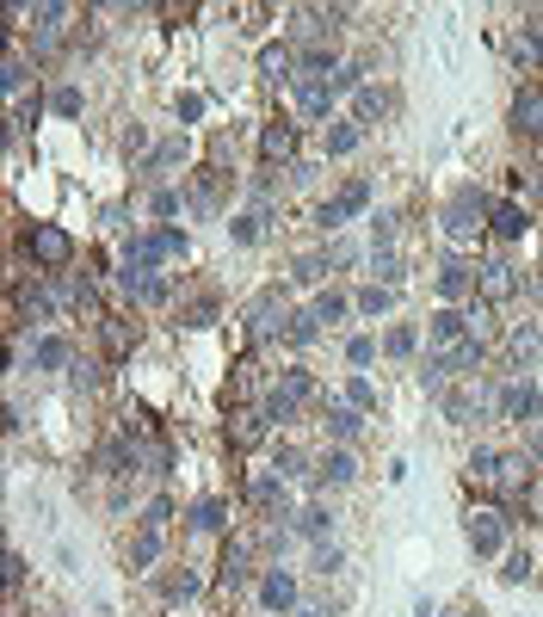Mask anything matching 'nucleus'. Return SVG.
<instances>
[{"mask_svg":"<svg viewBox=\"0 0 543 617\" xmlns=\"http://www.w3.org/2000/svg\"><path fill=\"white\" fill-rule=\"evenodd\" d=\"M142 303H167V278H161V272L149 278V290H142Z\"/></svg>","mask_w":543,"mask_h":617,"instance_id":"obj_55","label":"nucleus"},{"mask_svg":"<svg viewBox=\"0 0 543 617\" xmlns=\"http://www.w3.org/2000/svg\"><path fill=\"white\" fill-rule=\"evenodd\" d=\"M531 457H537V463H543V420H537V426H531Z\"/></svg>","mask_w":543,"mask_h":617,"instance_id":"obj_56","label":"nucleus"},{"mask_svg":"<svg viewBox=\"0 0 543 617\" xmlns=\"http://www.w3.org/2000/svg\"><path fill=\"white\" fill-rule=\"evenodd\" d=\"M451 617H482V611H476V605H463V611H451Z\"/></svg>","mask_w":543,"mask_h":617,"instance_id":"obj_58","label":"nucleus"},{"mask_svg":"<svg viewBox=\"0 0 543 617\" xmlns=\"http://www.w3.org/2000/svg\"><path fill=\"white\" fill-rule=\"evenodd\" d=\"M291 278H297V284H321V278H328V260H321V253H303Z\"/></svg>","mask_w":543,"mask_h":617,"instance_id":"obj_40","label":"nucleus"},{"mask_svg":"<svg viewBox=\"0 0 543 617\" xmlns=\"http://www.w3.org/2000/svg\"><path fill=\"white\" fill-rule=\"evenodd\" d=\"M371 284H383V290L402 284V253L395 247H371Z\"/></svg>","mask_w":543,"mask_h":617,"instance_id":"obj_23","label":"nucleus"},{"mask_svg":"<svg viewBox=\"0 0 543 617\" xmlns=\"http://www.w3.org/2000/svg\"><path fill=\"white\" fill-rule=\"evenodd\" d=\"M476 297L482 303H513L519 297V266L513 260H482L476 266Z\"/></svg>","mask_w":543,"mask_h":617,"instance_id":"obj_8","label":"nucleus"},{"mask_svg":"<svg viewBox=\"0 0 543 617\" xmlns=\"http://www.w3.org/2000/svg\"><path fill=\"white\" fill-rule=\"evenodd\" d=\"M198 537H216V531H229V500H216V494H204L198 506H192V519H186Z\"/></svg>","mask_w":543,"mask_h":617,"instance_id":"obj_17","label":"nucleus"},{"mask_svg":"<svg viewBox=\"0 0 543 617\" xmlns=\"http://www.w3.org/2000/svg\"><path fill=\"white\" fill-rule=\"evenodd\" d=\"M260 155H266L272 167H291V161H297V124L272 118V124L260 130Z\"/></svg>","mask_w":543,"mask_h":617,"instance_id":"obj_13","label":"nucleus"},{"mask_svg":"<svg viewBox=\"0 0 543 617\" xmlns=\"http://www.w3.org/2000/svg\"><path fill=\"white\" fill-rule=\"evenodd\" d=\"M463 537H469V550H476V556H500L506 537H513V519H506V506H469Z\"/></svg>","mask_w":543,"mask_h":617,"instance_id":"obj_1","label":"nucleus"},{"mask_svg":"<svg viewBox=\"0 0 543 617\" xmlns=\"http://www.w3.org/2000/svg\"><path fill=\"white\" fill-rule=\"evenodd\" d=\"M371 358H377V340H365V334L346 346V365H371Z\"/></svg>","mask_w":543,"mask_h":617,"instance_id":"obj_46","label":"nucleus"},{"mask_svg":"<svg viewBox=\"0 0 543 617\" xmlns=\"http://www.w3.org/2000/svg\"><path fill=\"white\" fill-rule=\"evenodd\" d=\"M439 297H445V309L469 303V297H476V266H463V260H445V266H439Z\"/></svg>","mask_w":543,"mask_h":617,"instance_id":"obj_14","label":"nucleus"},{"mask_svg":"<svg viewBox=\"0 0 543 617\" xmlns=\"http://www.w3.org/2000/svg\"><path fill=\"white\" fill-rule=\"evenodd\" d=\"M513 130L519 136H543V87H519L513 93Z\"/></svg>","mask_w":543,"mask_h":617,"instance_id":"obj_16","label":"nucleus"},{"mask_svg":"<svg viewBox=\"0 0 543 617\" xmlns=\"http://www.w3.org/2000/svg\"><path fill=\"white\" fill-rule=\"evenodd\" d=\"M155 556H161V525H136V537H130V568H155Z\"/></svg>","mask_w":543,"mask_h":617,"instance_id":"obj_22","label":"nucleus"},{"mask_svg":"<svg viewBox=\"0 0 543 617\" xmlns=\"http://www.w3.org/2000/svg\"><path fill=\"white\" fill-rule=\"evenodd\" d=\"M25 253L38 260L44 272H62L68 260H75V235H68L62 223H31V235H25Z\"/></svg>","mask_w":543,"mask_h":617,"instance_id":"obj_3","label":"nucleus"},{"mask_svg":"<svg viewBox=\"0 0 543 617\" xmlns=\"http://www.w3.org/2000/svg\"><path fill=\"white\" fill-rule=\"evenodd\" d=\"M494 408H500V420H519V426L531 420V426H537V420H543V389H537L531 377H519V383H506V389L494 395Z\"/></svg>","mask_w":543,"mask_h":617,"instance_id":"obj_7","label":"nucleus"},{"mask_svg":"<svg viewBox=\"0 0 543 617\" xmlns=\"http://www.w3.org/2000/svg\"><path fill=\"white\" fill-rule=\"evenodd\" d=\"M321 260H328V266H352V247H346V241H328V253H321Z\"/></svg>","mask_w":543,"mask_h":617,"instance_id":"obj_52","label":"nucleus"},{"mask_svg":"<svg viewBox=\"0 0 543 617\" xmlns=\"http://www.w3.org/2000/svg\"><path fill=\"white\" fill-rule=\"evenodd\" d=\"M315 334H321V321H315L309 309H303V315H291V321H284V340H291V346H309Z\"/></svg>","mask_w":543,"mask_h":617,"instance_id":"obj_32","label":"nucleus"},{"mask_svg":"<svg viewBox=\"0 0 543 617\" xmlns=\"http://www.w3.org/2000/svg\"><path fill=\"white\" fill-rule=\"evenodd\" d=\"M315 402V377L309 371H278V383L266 389V420H297V408Z\"/></svg>","mask_w":543,"mask_h":617,"instance_id":"obj_2","label":"nucleus"},{"mask_svg":"<svg viewBox=\"0 0 543 617\" xmlns=\"http://www.w3.org/2000/svg\"><path fill=\"white\" fill-rule=\"evenodd\" d=\"M260 75H266V81H297V50L266 44V50H260Z\"/></svg>","mask_w":543,"mask_h":617,"instance_id":"obj_21","label":"nucleus"},{"mask_svg":"<svg viewBox=\"0 0 543 617\" xmlns=\"http://www.w3.org/2000/svg\"><path fill=\"white\" fill-rule=\"evenodd\" d=\"M414 346H420V334H414V328H389V340H383V352H389V358H414Z\"/></svg>","mask_w":543,"mask_h":617,"instance_id":"obj_39","label":"nucleus"},{"mask_svg":"<svg viewBox=\"0 0 543 617\" xmlns=\"http://www.w3.org/2000/svg\"><path fill=\"white\" fill-rule=\"evenodd\" d=\"M525 44L543 56V13H531V25H525Z\"/></svg>","mask_w":543,"mask_h":617,"instance_id":"obj_54","label":"nucleus"},{"mask_svg":"<svg viewBox=\"0 0 543 617\" xmlns=\"http://www.w3.org/2000/svg\"><path fill=\"white\" fill-rule=\"evenodd\" d=\"M229 235L253 247V241H260V235H266V216H260V210H247V216H235V223H229Z\"/></svg>","mask_w":543,"mask_h":617,"instance_id":"obj_36","label":"nucleus"},{"mask_svg":"<svg viewBox=\"0 0 543 617\" xmlns=\"http://www.w3.org/2000/svg\"><path fill=\"white\" fill-rule=\"evenodd\" d=\"M389 303H395V290H383V284H365V290L352 297V309H358V315H383Z\"/></svg>","mask_w":543,"mask_h":617,"instance_id":"obj_30","label":"nucleus"},{"mask_svg":"<svg viewBox=\"0 0 543 617\" xmlns=\"http://www.w3.org/2000/svg\"><path fill=\"white\" fill-rule=\"evenodd\" d=\"M31 365H38V371H68V365H75V346H68L62 334H44L38 346H31Z\"/></svg>","mask_w":543,"mask_h":617,"instance_id":"obj_18","label":"nucleus"},{"mask_svg":"<svg viewBox=\"0 0 543 617\" xmlns=\"http://www.w3.org/2000/svg\"><path fill=\"white\" fill-rule=\"evenodd\" d=\"M25 81H31V62H25L19 50H7V62H0V87H7V99H13V105H19Z\"/></svg>","mask_w":543,"mask_h":617,"instance_id":"obj_27","label":"nucleus"},{"mask_svg":"<svg viewBox=\"0 0 543 617\" xmlns=\"http://www.w3.org/2000/svg\"><path fill=\"white\" fill-rule=\"evenodd\" d=\"M482 216H488V198H482V192H457V198L445 204V235H451V241H469V235L482 229Z\"/></svg>","mask_w":543,"mask_h":617,"instance_id":"obj_9","label":"nucleus"},{"mask_svg":"<svg viewBox=\"0 0 543 617\" xmlns=\"http://www.w3.org/2000/svg\"><path fill=\"white\" fill-rule=\"evenodd\" d=\"M105 346H112V352H130V346H136V328H124V321H105Z\"/></svg>","mask_w":543,"mask_h":617,"instance_id":"obj_44","label":"nucleus"},{"mask_svg":"<svg viewBox=\"0 0 543 617\" xmlns=\"http://www.w3.org/2000/svg\"><path fill=\"white\" fill-rule=\"evenodd\" d=\"M426 340H432V358L469 346V340H476V334H469V309H439V315L426 321ZM476 346H482V340H476Z\"/></svg>","mask_w":543,"mask_h":617,"instance_id":"obj_6","label":"nucleus"},{"mask_svg":"<svg viewBox=\"0 0 543 617\" xmlns=\"http://www.w3.org/2000/svg\"><path fill=\"white\" fill-rule=\"evenodd\" d=\"M179 321H186V328H210V321H216V297L186 303V309H179Z\"/></svg>","mask_w":543,"mask_h":617,"instance_id":"obj_38","label":"nucleus"},{"mask_svg":"<svg viewBox=\"0 0 543 617\" xmlns=\"http://www.w3.org/2000/svg\"><path fill=\"white\" fill-rule=\"evenodd\" d=\"M519 513H525V525H543V476H531V488L519 494Z\"/></svg>","mask_w":543,"mask_h":617,"instance_id":"obj_37","label":"nucleus"},{"mask_svg":"<svg viewBox=\"0 0 543 617\" xmlns=\"http://www.w3.org/2000/svg\"><path fill=\"white\" fill-rule=\"evenodd\" d=\"M506 346H513V358H519V365H531V358H537V352H543V346H537V334H531V328H519V334H513V340H506Z\"/></svg>","mask_w":543,"mask_h":617,"instance_id":"obj_43","label":"nucleus"},{"mask_svg":"<svg viewBox=\"0 0 543 617\" xmlns=\"http://www.w3.org/2000/svg\"><path fill=\"white\" fill-rule=\"evenodd\" d=\"M161 593H167V599H192V593H198V574H192V568L161 574Z\"/></svg>","mask_w":543,"mask_h":617,"instance_id":"obj_31","label":"nucleus"},{"mask_svg":"<svg viewBox=\"0 0 543 617\" xmlns=\"http://www.w3.org/2000/svg\"><path fill=\"white\" fill-rule=\"evenodd\" d=\"M50 112H56V118H81V87H68V81H62V87L50 93Z\"/></svg>","mask_w":543,"mask_h":617,"instance_id":"obj_35","label":"nucleus"},{"mask_svg":"<svg viewBox=\"0 0 543 617\" xmlns=\"http://www.w3.org/2000/svg\"><path fill=\"white\" fill-rule=\"evenodd\" d=\"M525 574H531V556L513 550V556H506V568H500V580H525Z\"/></svg>","mask_w":543,"mask_h":617,"instance_id":"obj_48","label":"nucleus"},{"mask_svg":"<svg viewBox=\"0 0 543 617\" xmlns=\"http://www.w3.org/2000/svg\"><path fill=\"white\" fill-rule=\"evenodd\" d=\"M167 519H173V506H167V500H155L149 513H142V525H161V531H167Z\"/></svg>","mask_w":543,"mask_h":617,"instance_id":"obj_53","label":"nucleus"},{"mask_svg":"<svg viewBox=\"0 0 543 617\" xmlns=\"http://www.w3.org/2000/svg\"><path fill=\"white\" fill-rule=\"evenodd\" d=\"M315 568H321V574L340 568V550H334V543H321V550H315Z\"/></svg>","mask_w":543,"mask_h":617,"instance_id":"obj_51","label":"nucleus"},{"mask_svg":"<svg viewBox=\"0 0 543 617\" xmlns=\"http://www.w3.org/2000/svg\"><path fill=\"white\" fill-rule=\"evenodd\" d=\"M0 568H7V593H19V580H25V556H19V550H7V562H0Z\"/></svg>","mask_w":543,"mask_h":617,"instance_id":"obj_49","label":"nucleus"},{"mask_svg":"<svg viewBox=\"0 0 543 617\" xmlns=\"http://www.w3.org/2000/svg\"><path fill=\"white\" fill-rule=\"evenodd\" d=\"M253 389H260V371H253V358H241L235 365V402H247Z\"/></svg>","mask_w":543,"mask_h":617,"instance_id":"obj_41","label":"nucleus"},{"mask_svg":"<svg viewBox=\"0 0 543 617\" xmlns=\"http://www.w3.org/2000/svg\"><path fill=\"white\" fill-rule=\"evenodd\" d=\"M346 309H352V303H346V297H334V290H321V297L309 303V315H315V321H328V328H334V321H340Z\"/></svg>","mask_w":543,"mask_h":617,"instance_id":"obj_33","label":"nucleus"},{"mask_svg":"<svg viewBox=\"0 0 543 617\" xmlns=\"http://www.w3.org/2000/svg\"><path fill=\"white\" fill-rule=\"evenodd\" d=\"M358 210H371V179H346V186H340V192H334L328 204L315 210V223L334 235V229L346 223V216H358Z\"/></svg>","mask_w":543,"mask_h":617,"instance_id":"obj_5","label":"nucleus"},{"mask_svg":"<svg viewBox=\"0 0 543 617\" xmlns=\"http://www.w3.org/2000/svg\"><path fill=\"white\" fill-rule=\"evenodd\" d=\"M291 531H297V537H315V543H328V537H334V513H328V506H303Z\"/></svg>","mask_w":543,"mask_h":617,"instance_id":"obj_24","label":"nucleus"},{"mask_svg":"<svg viewBox=\"0 0 543 617\" xmlns=\"http://www.w3.org/2000/svg\"><path fill=\"white\" fill-rule=\"evenodd\" d=\"M179 204H186V198H179V192H173V186H161V192H155V198H149V210H155V216H173V210H179Z\"/></svg>","mask_w":543,"mask_h":617,"instance_id":"obj_47","label":"nucleus"},{"mask_svg":"<svg viewBox=\"0 0 543 617\" xmlns=\"http://www.w3.org/2000/svg\"><path fill=\"white\" fill-rule=\"evenodd\" d=\"M297 617H328V611H321V605H297Z\"/></svg>","mask_w":543,"mask_h":617,"instance_id":"obj_57","label":"nucleus"},{"mask_svg":"<svg viewBox=\"0 0 543 617\" xmlns=\"http://www.w3.org/2000/svg\"><path fill=\"white\" fill-rule=\"evenodd\" d=\"M260 599H266V611H297V574L291 568H266L260 574Z\"/></svg>","mask_w":543,"mask_h":617,"instance_id":"obj_15","label":"nucleus"},{"mask_svg":"<svg viewBox=\"0 0 543 617\" xmlns=\"http://www.w3.org/2000/svg\"><path fill=\"white\" fill-rule=\"evenodd\" d=\"M494 469H500V451H476L463 476H469V488H488V494H494Z\"/></svg>","mask_w":543,"mask_h":617,"instance_id":"obj_29","label":"nucleus"},{"mask_svg":"<svg viewBox=\"0 0 543 617\" xmlns=\"http://www.w3.org/2000/svg\"><path fill=\"white\" fill-rule=\"evenodd\" d=\"M284 321H291V315H284V303L266 290V297H253V309H247V340H272V334H284Z\"/></svg>","mask_w":543,"mask_h":617,"instance_id":"obj_12","label":"nucleus"},{"mask_svg":"<svg viewBox=\"0 0 543 617\" xmlns=\"http://www.w3.org/2000/svg\"><path fill=\"white\" fill-rule=\"evenodd\" d=\"M179 118L198 124V118H204V99H198V93H186V99H179Z\"/></svg>","mask_w":543,"mask_h":617,"instance_id":"obj_50","label":"nucleus"},{"mask_svg":"<svg viewBox=\"0 0 543 617\" xmlns=\"http://www.w3.org/2000/svg\"><path fill=\"white\" fill-rule=\"evenodd\" d=\"M358 142H365V130H358V124H334V130H328V155H352Z\"/></svg>","mask_w":543,"mask_h":617,"instance_id":"obj_34","label":"nucleus"},{"mask_svg":"<svg viewBox=\"0 0 543 617\" xmlns=\"http://www.w3.org/2000/svg\"><path fill=\"white\" fill-rule=\"evenodd\" d=\"M358 426H365V414H358L352 402H334V408H328V432H334V439H358Z\"/></svg>","mask_w":543,"mask_h":617,"instance_id":"obj_28","label":"nucleus"},{"mask_svg":"<svg viewBox=\"0 0 543 617\" xmlns=\"http://www.w3.org/2000/svg\"><path fill=\"white\" fill-rule=\"evenodd\" d=\"M266 432H272L266 408H229V445H235V451H253Z\"/></svg>","mask_w":543,"mask_h":617,"instance_id":"obj_11","label":"nucleus"},{"mask_svg":"<svg viewBox=\"0 0 543 617\" xmlns=\"http://www.w3.org/2000/svg\"><path fill=\"white\" fill-rule=\"evenodd\" d=\"M346 402H352L358 414H365V408H377V389H371L365 377H352V383H346Z\"/></svg>","mask_w":543,"mask_h":617,"instance_id":"obj_42","label":"nucleus"},{"mask_svg":"<svg viewBox=\"0 0 543 617\" xmlns=\"http://www.w3.org/2000/svg\"><path fill=\"white\" fill-rule=\"evenodd\" d=\"M352 112H358V130H365V124H377V118L389 112V93L365 81V87H358V99H352Z\"/></svg>","mask_w":543,"mask_h":617,"instance_id":"obj_25","label":"nucleus"},{"mask_svg":"<svg viewBox=\"0 0 543 617\" xmlns=\"http://www.w3.org/2000/svg\"><path fill=\"white\" fill-rule=\"evenodd\" d=\"M192 204H204V210L216 204V173H198V179H192Z\"/></svg>","mask_w":543,"mask_h":617,"instance_id":"obj_45","label":"nucleus"},{"mask_svg":"<svg viewBox=\"0 0 543 617\" xmlns=\"http://www.w3.org/2000/svg\"><path fill=\"white\" fill-rule=\"evenodd\" d=\"M253 506H260L266 519H284V476L272 469V476H253Z\"/></svg>","mask_w":543,"mask_h":617,"instance_id":"obj_20","label":"nucleus"},{"mask_svg":"<svg viewBox=\"0 0 543 617\" xmlns=\"http://www.w3.org/2000/svg\"><path fill=\"white\" fill-rule=\"evenodd\" d=\"M291 87H297L303 118H328V112H334V93H340V87H334V75H297Z\"/></svg>","mask_w":543,"mask_h":617,"instance_id":"obj_10","label":"nucleus"},{"mask_svg":"<svg viewBox=\"0 0 543 617\" xmlns=\"http://www.w3.org/2000/svg\"><path fill=\"white\" fill-rule=\"evenodd\" d=\"M488 229H494L500 241H519V235H525V204H513V198L488 204Z\"/></svg>","mask_w":543,"mask_h":617,"instance_id":"obj_19","label":"nucleus"},{"mask_svg":"<svg viewBox=\"0 0 543 617\" xmlns=\"http://www.w3.org/2000/svg\"><path fill=\"white\" fill-rule=\"evenodd\" d=\"M315 476H321V482H334V488H346V482L358 476V463H352V451H328V457L315 463Z\"/></svg>","mask_w":543,"mask_h":617,"instance_id":"obj_26","label":"nucleus"},{"mask_svg":"<svg viewBox=\"0 0 543 617\" xmlns=\"http://www.w3.org/2000/svg\"><path fill=\"white\" fill-rule=\"evenodd\" d=\"M179 253H186V235L179 229H155V235H130L124 241V260L142 266V272H155L161 260H179Z\"/></svg>","mask_w":543,"mask_h":617,"instance_id":"obj_4","label":"nucleus"}]
</instances>
